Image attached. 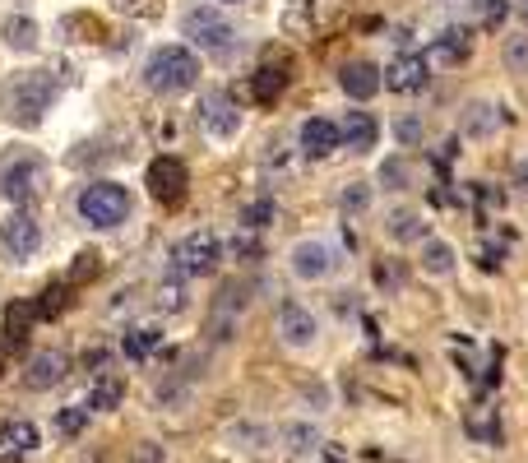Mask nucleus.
<instances>
[{
  "label": "nucleus",
  "mask_w": 528,
  "mask_h": 463,
  "mask_svg": "<svg viewBox=\"0 0 528 463\" xmlns=\"http://www.w3.org/2000/svg\"><path fill=\"white\" fill-rule=\"evenodd\" d=\"M51 102H56V79H51V70H24V75H14L10 84L0 88V112L19 130H38L42 121H47Z\"/></svg>",
  "instance_id": "obj_1"
},
{
  "label": "nucleus",
  "mask_w": 528,
  "mask_h": 463,
  "mask_svg": "<svg viewBox=\"0 0 528 463\" xmlns=\"http://www.w3.org/2000/svg\"><path fill=\"white\" fill-rule=\"evenodd\" d=\"M144 84L158 98H186L190 88L200 84V56L186 47V42H163V47L149 51L144 61Z\"/></svg>",
  "instance_id": "obj_2"
},
{
  "label": "nucleus",
  "mask_w": 528,
  "mask_h": 463,
  "mask_svg": "<svg viewBox=\"0 0 528 463\" xmlns=\"http://www.w3.org/2000/svg\"><path fill=\"white\" fill-rule=\"evenodd\" d=\"M181 38H186V47L195 51V56L223 61V56L237 51V24H232L218 5H190V10L181 14Z\"/></svg>",
  "instance_id": "obj_3"
},
{
  "label": "nucleus",
  "mask_w": 528,
  "mask_h": 463,
  "mask_svg": "<svg viewBox=\"0 0 528 463\" xmlns=\"http://www.w3.org/2000/svg\"><path fill=\"white\" fill-rule=\"evenodd\" d=\"M75 213L79 223L93 227V232H112L130 218V190L121 181H88L75 195Z\"/></svg>",
  "instance_id": "obj_4"
},
{
  "label": "nucleus",
  "mask_w": 528,
  "mask_h": 463,
  "mask_svg": "<svg viewBox=\"0 0 528 463\" xmlns=\"http://www.w3.org/2000/svg\"><path fill=\"white\" fill-rule=\"evenodd\" d=\"M47 190V158L38 149H14L0 158V195L10 204H28Z\"/></svg>",
  "instance_id": "obj_5"
},
{
  "label": "nucleus",
  "mask_w": 528,
  "mask_h": 463,
  "mask_svg": "<svg viewBox=\"0 0 528 463\" xmlns=\"http://www.w3.org/2000/svg\"><path fill=\"white\" fill-rule=\"evenodd\" d=\"M246 306H251V288H246V278H227L223 288H218V297L209 301V320H204V334H209V343H232V338L241 334V325H246Z\"/></svg>",
  "instance_id": "obj_6"
},
{
  "label": "nucleus",
  "mask_w": 528,
  "mask_h": 463,
  "mask_svg": "<svg viewBox=\"0 0 528 463\" xmlns=\"http://www.w3.org/2000/svg\"><path fill=\"white\" fill-rule=\"evenodd\" d=\"M339 269V246L329 237H297L288 246V274L297 283H325Z\"/></svg>",
  "instance_id": "obj_7"
},
{
  "label": "nucleus",
  "mask_w": 528,
  "mask_h": 463,
  "mask_svg": "<svg viewBox=\"0 0 528 463\" xmlns=\"http://www.w3.org/2000/svg\"><path fill=\"white\" fill-rule=\"evenodd\" d=\"M223 260V241L214 237V232H186V237L172 246V269L181 278H204L214 264Z\"/></svg>",
  "instance_id": "obj_8"
},
{
  "label": "nucleus",
  "mask_w": 528,
  "mask_h": 463,
  "mask_svg": "<svg viewBox=\"0 0 528 463\" xmlns=\"http://www.w3.org/2000/svg\"><path fill=\"white\" fill-rule=\"evenodd\" d=\"M274 334H278V343H283L288 352H311L315 343H320V320H315L306 306L288 301V306L278 311V320H274Z\"/></svg>",
  "instance_id": "obj_9"
},
{
  "label": "nucleus",
  "mask_w": 528,
  "mask_h": 463,
  "mask_svg": "<svg viewBox=\"0 0 528 463\" xmlns=\"http://www.w3.org/2000/svg\"><path fill=\"white\" fill-rule=\"evenodd\" d=\"M339 88H343V98H348L352 107H366V102H371L380 88H385V70H380L376 61H366V56H357V61H343L339 65Z\"/></svg>",
  "instance_id": "obj_10"
},
{
  "label": "nucleus",
  "mask_w": 528,
  "mask_h": 463,
  "mask_svg": "<svg viewBox=\"0 0 528 463\" xmlns=\"http://www.w3.org/2000/svg\"><path fill=\"white\" fill-rule=\"evenodd\" d=\"M0 246H5V255H10V260H33V255L42 251V223L38 218H33V213H10V218H5V223H0Z\"/></svg>",
  "instance_id": "obj_11"
},
{
  "label": "nucleus",
  "mask_w": 528,
  "mask_h": 463,
  "mask_svg": "<svg viewBox=\"0 0 528 463\" xmlns=\"http://www.w3.org/2000/svg\"><path fill=\"white\" fill-rule=\"evenodd\" d=\"M297 149L306 153V158H315V163H325L329 153L343 149V135H339V121L334 116H306L302 126H297Z\"/></svg>",
  "instance_id": "obj_12"
},
{
  "label": "nucleus",
  "mask_w": 528,
  "mask_h": 463,
  "mask_svg": "<svg viewBox=\"0 0 528 463\" xmlns=\"http://www.w3.org/2000/svg\"><path fill=\"white\" fill-rule=\"evenodd\" d=\"M65 376H70V357H65L61 348H38L24 362V389H33V394H47V389H56Z\"/></svg>",
  "instance_id": "obj_13"
},
{
  "label": "nucleus",
  "mask_w": 528,
  "mask_h": 463,
  "mask_svg": "<svg viewBox=\"0 0 528 463\" xmlns=\"http://www.w3.org/2000/svg\"><path fill=\"white\" fill-rule=\"evenodd\" d=\"M200 130L209 139H237V130H241V112H237V102L227 98V93H204V102H200Z\"/></svg>",
  "instance_id": "obj_14"
},
{
  "label": "nucleus",
  "mask_w": 528,
  "mask_h": 463,
  "mask_svg": "<svg viewBox=\"0 0 528 463\" xmlns=\"http://www.w3.org/2000/svg\"><path fill=\"white\" fill-rule=\"evenodd\" d=\"M380 232L394 241V246H422V241L431 237V227H427V213L417 209V204H394L390 213H385V223H380Z\"/></svg>",
  "instance_id": "obj_15"
},
{
  "label": "nucleus",
  "mask_w": 528,
  "mask_h": 463,
  "mask_svg": "<svg viewBox=\"0 0 528 463\" xmlns=\"http://www.w3.org/2000/svg\"><path fill=\"white\" fill-rule=\"evenodd\" d=\"M501 126H505V107L491 98H473V102H464V112H459V135L464 139H491Z\"/></svg>",
  "instance_id": "obj_16"
},
{
  "label": "nucleus",
  "mask_w": 528,
  "mask_h": 463,
  "mask_svg": "<svg viewBox=\"0 0 528 463\" xmlns=\"http://www.w3.org/2000/svg\"><path fill=\"white\" fill-rule=\"evenodd\" d=\"M38 445H42V431L28 417H14V422L0 426V463H24Z\"/></svg>",
  "instance_id": "obj_17"
},
{
  "label": "nucleus",
  "mask_w": 528,
  "mask_h": 463,
  "mask_svg": "<svg viewBox=\"0 0 528 463\" xmlns=\"http://www.w3.org/2000/svg\"><path fill=\"white\" fill-rule=\"evenodd\" d=\"M186 186H190L186 163H176V158H158V163L149 167V190H153V200L181 204V200H186Z\"/></svg>",
  "instance_id": "obj_18"
},
{
  "label": "nucleus",
  "mask_w": 528,
  "mask_h": 463,
  "mask_svg": "<svg viewBox=\"0 0 528 463\" xmlns=\"http://www.w3.org/2000/svg\"><path fill=\"white\" fill-rule=\"evenodd\" d=\"M274 440H278L274 426L255 422V417H237V422H227V426H223V445H232V450H246V454L269 450Z\"/></svg>",
  "instance_id": "obj_19"
},
{
  "label": "nucleus",
  "mask_w": 528,
  "mask_h": 463,
  "mask_svg": "<svg viewBox=\"0 0 528 463\" xmlns=\"http://www.w3.org/2000/svg\"><path fill=\"white\" fill-rule=\"evenodd\" d=\"M427 84V56H417V51H403L385 65V88L390 93H417V88Z\"/></svg>",
  "instance_id": "obj_20"
},
{
  "label": "nucleus",
  "mask_w": 528,
  "mask_h": 463,
  "mask_svg": "<svg viewBox=\"0 0 528 463\" xmlns=\"http://www.w3.org/2000/svg\"><path fill=\"white\" fill-rule=\"evenodd\" d=\"M417 269L427 278H454V269H459V251H454V241L445 237H427L422 246H417Z\"/></svg>",
  "instance_id": "obj_21"
},
{
  "label": "nucleus",
  "mask_w": 528,
  "mask_h": 463,
  "mask_svg": "<svg viewBox=\"0 0 528 463\" xmlns=\"http://www.w3.org/2000/svg\"><path fill=\"white\" fill-rule=\"evenodd\" d=\"M0 42H5V51H14V56H33V51L42 47V24L33 14H10V19L0 24Z\"/></svg>",
  "instance_id": "obj_22"
},
{
  "label": "nucleus",
  "mask_w": 528,
  "mask_h": 463,
  "mask_svg": "<svg viewBox=\"0 0 528 463\" xmlns=\"http://www.w3.org/2000/svg\"><path fill=\"white\" fill-rule=\"evenodd\" d=\"M339 135H343V149L371 153L376 149V139H380V121L371 112H362V107H352V112L339 121Z\"/></svg>",
  "instance_id": "obj_23"
},
{
  "label": "nucleus",
  "mask_w": 528,
  "mask_h": 463,
  "mask_svg": "<svg viewBox=\"0 0 528 463\" xmlns=\"http://www.w3.org/2000/svg\"><path fill=\"white\" fill-rule=\"evenodd\" d=\"M278 445H283L288 454H297V459H306V454H315L320 445H325L320 422H311V417H292V422L278 426Z\"/></svg>",
  "instance_id": "obj_24"
},
{
  "label": "nucleus",
  "mask_w": 528,
  "mask_h": 463,
  "mask_svg": "<svg viewBox=\"0 0 528 463\" xmlns=\"http://www.w3.org/2000/svg\"><path fill=\"white\" fill-rule=\"evenodd\" d=\"M371 204H376V181H343L339 186V213L343 218H362V213H371Z\"/></svg>",
  "instance_id": "obj_25"
},
{
  "label": "nucleus",
  "mask_w": 528,
  "mask_h": 463,
  "mask_svg": "<svg viewBox=\"0 0 528 463\" xmlns=\"http://www.w3.org/2000/svg\"><path fill=\"white\" fill-rule=\"evenodd\" d=\"M473 56V38L468 33H459V28H450V33H440L436 42H431V61L436 65H459Z\"/></svg>",
  "instance_id": "obj_26"
},
{
  "label": "nucleus",
  "mask_w": 528,
  "mask_h": 463,
  "mask_svg": "<svg viewBox=\"0 0 528 463\" xmlns=\"http://www.w3.org/2000/svg\"><path fill=\"white\" fill-rule=\"evenodd\" d=\"M88 408L84 403H65V408H56V413H51V431H56V436L61 440H79L84 436V426H88Z\"/></svg>",
  "instance_id": "obj_27"
},
{
  "label": "nucleus",
  "mask_w": 528,
  "mask_h": 463,
  "mask_svg": "<svg viewBox=\"0 0 528 463\" xmlns=\"http://www.w3.org/2000/svg\"><path fill=\"white\" fill-rule=\"evenodd\" d=\"M376 186H385V190H413V163H408V153H394V158H385V163H380Z\"/></svg>",
  "instance_id": "obj_28"
},
{
  "label": "nucleus",
  "mask_w": 528,
  "mask_h": 463,
  "mask_svg": "<svg viewBox=\"0 0 528 463\" xmlns=\"http://www.w3.org/2000/svg\"><path fill=\"white\" fill-rule=\"evenodd\" d=\"M121 394H126V385H121V380H116V376H102L98 385L88 389L84 408H88V413H112L116 403H121Z\"/></svg>",
  "instance_id": "obj_29"
},
{
  "label": "nucleus",
  "mask_w": 528,
  "mask_h": 463,
  "mask_svg": "<svg viewBox=\"0 0 528 463\" xmlns=\"http://www.w3.org/2000/svg\"><path fill=\"white\" fill-rule=\"evenodd\" d=\"M501 65H505V75H528V33H505Z\"/></svg>",
  "instance_id": "obj_30"
},
{
  "label": "nucleus",
  "mask_w": 528,
  "mask_h": 463,
  "mask_svg": "<svg viewBox=\"0 0 528 463\" xmlns=\"http://www.w3.org/2000/svg\"><path fill=\"white\" fill-rule=\"evenodd\" d=\"M422 144V116H399L394 121V149H417Z\"/></svg>",
  "instance_id": "obj_31"
},
{
  "label": "nucleus",
  "mask_w": 528,
  "mask_h": 463,
  "mask_svg": "<svg viewBox=\"0 0 528 463\" xmlns=\"http://www.w3.org/2000/svg\"><path fill=\"white\" fill-rule=\"evenodd\" d=\"M283 84H288V75H283V70H274V65H264L260 75H255V84H251V88H255V98H260V102H269Z\"/></svg>",
  "instance_id": "obj_32"
},
{
  "label": "nucleus",
  "mask_w": 528,
  "mask_h": 463,
  "mask_svg": "<svg viewBox=\"0 0 528 463\" xmlns=\"http://www.w3.org/2000/svg\"><path fill=\"white\" fill-rule=\"evenodd\" d=\"M158 343V334L153 329H130L126 338H121V348H126V357H149V348Z\"/></svg>",
  "instance_id": "obj_33"
},
{
  "label": "nucleus",
  "mask_w": 528,
  "mask_h": 463,
  "mask_svg": "<svg viewBox=\"0 0 528 463\" xmlns=\"http://www.w3.org/2000/svg\"><path fill=\"white\" fill-rule=\"evenodd\" d=\"M468 14L478 24H501L505 19V0H468Z\"/></svg>",
  "instance_id": "obj_34"
},
{
  "label": "nucleus",
  "mask_w": 528,
  "mask_h": 463,
  "mask_svg": "<svg viewBox=\"0 0 528 463\" xmlns=\"http://www.w3.org/2000/svg\"><path fill=\"white\" fill-rule=\"evenodd\" d=\"M269 218H274V200H251L246 209H241V223L246 227H264Z\"/></svg>",
  "instance_id": "obj_35"
},
{
  "label": "nucleus",
  "mask_w": 528,
  "mask_h": 463,
  "mask_svg": "<svg viewBox=\"0 0 528 463\" xmlns=\"http://www.w3.org/2000/svg\"><path fill=\"white\" fill-rule=\"evenodd\" d=\"M468 436H482V440H496V422H491V408H478V413L468 417Z\"/></svg>",
  "instance_id": "obj_36"
},
{
  "label": "nucleus",
  "mask_w": 528,
  "mask_h": 463,
  "mask_svg": "<svg viewBox=\"0 0 528 463\" xmlns=\"http://www.w3.org/2000/svg\"><path fill=\"white\" fill-rule=\"evenodd\" d=\"M130 463H163V445H158V440H139Z\"/></svg>",
  "instance_id": "obj_37"
},
{
  "label": "nucleus",
  "mask_w": 528,
  "mask_h": 463,
  "mask_svg": "<svg viewBox=\"0 0 528 463\" xmlns=\"http://www.w3.org/2000/svg\"><path fill=\"white\" fill-rule=\"evenodd\" d=\"M510 186H515L519 195H528V153H524V158H519V163H515V172H510Z\"/></svg>",
  "instance_id": "obj_38"
},
{
  "label": "nucleus",
  "mask_w": 528,
  "mask_h": 463,
  "mask_svg": "<svg viewBox=\"0 0 528 463\" xmlns=\"http://www.w3.org/2000/svg\"><path fill=\"white\" fill-rule=\"evenodd\" d=\"M218 5H241V0H218Z\"/></svg>",
  "instance_id": "obj_39"
},
{
  "label": "nucleus",
  "mask_w": 528,
  "mask_h": 463,
  "mask_svg": "<svg viewBox=\"0 0 528 463\" xmlns=\"http://www.w3.org/2000/svg\"><path fill=\"white\" fill-rule=\"evenodd\" d=\"M524 19H528V0H524Z\"/></svg>",
  "instance_id": "obj_40"
}]
</instances>
